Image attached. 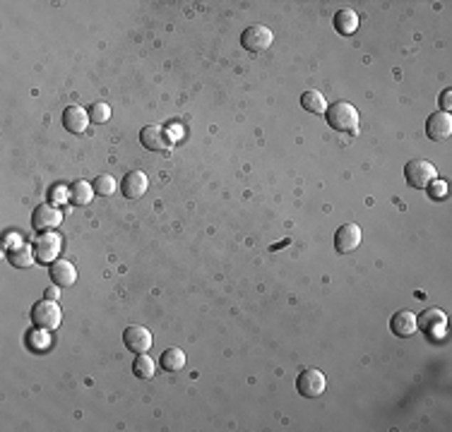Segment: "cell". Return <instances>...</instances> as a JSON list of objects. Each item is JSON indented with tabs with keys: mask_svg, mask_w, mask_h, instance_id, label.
Segmentation results:
<instances>
[{
	"mask_svg": "<svg viewBox=\"0 0 452 432\" xmlns=\"http://www.w3.org/2000/svg\"><path fill=\"white\" fill-rule=\"evenodd\" d=\"M34 255L36 262L53 264L56 257L61 255V238L56 233H43V236L34 240Z\"/></svg>",
	"mask_w": 452,
	"mask_h": 432,
	"instance_id": "cell-9",
	"label": "cell"
},
{
	"mask_svg": "<svg viewBox=\"0 0 452 432\" xmlns=\"http://www.w3.org/2000/svg\"><path fill=\"white\" fill-rule=\"evenodd\" d=\"M31 320H34L36 327L43 329V332H56L63 322V313H61L58 303L43 298V301L36 303L34 310H31Z\"/></svg>",
	"mask_w": 452,
	"mask_h": 432,
	"instance_id": "cell-3",
	"label": "cell"
},
{
	"mask_svg": "<svg viewBox=\"0 0 452 432\" xmlns=\"http://www.w3.org/2000/svg\"><path fill=\"white\" fill-rule=\"evenodd\" d=\"M92 188L99 197H111L116 193V180H113L111 176H99V178H94Z\"/></svg>",
	"mask_w": 452,
	"mask_h": 432,
	"instance_id": "cell-23",
	"label": "cell"
},
{
	"mask_svg": "<svg viewBox=\"0 0 452 432\" xmlns=\"http://www.w3.org/2000/svg\"><path fill=\"white\" fill-rule=\"evenodd\" d=\"M426 190H429V195L433 197V200H445V197H448V183L441 180V178L433 180Z\"/></svg>",
	"mask_w": 452,
	"mask_h": 432,
	"instance_id": "cell-25",
	"label": "cell"
},
{
	"mask_svg": "<svg viewBox=\"0 0 452 432\" xmlns=\"http://www.w3.org/2000/svg\"><path fill=\"white\" fill-rule=\"evenodd\" d=\"M51 279H53L56 286L65 288V286H73L78 281V269H75L73 262H68V259H56V262L51 264Z\"/></svg>",
	"mask_w": 452,
	"mask_h": 432,
	"instance_id": "cell-16",
	"label": "cell"
},
{
	"mask_svg": "<svg viewBox=\"0 0 452 432\" xmlns=\"http://www.w3.org/2000/svg\"><path fill=\"white\" fill-rule=\"evenodd\" d=\"M140 142L149 151H167L174 147L171 132L164 125H144L142 132H140Z\"/></svg>",
	"mask_w": 452,
	"mask_h": 432,
	"instance_id": "cell-6",
	"label": "cell"
},
{
	"mask_svg": "<svg viewBox=\"0 0 452 432\" xmlns=\"http://www.w3.org/2000/svg\"><path fill=\"white\" fill-rule=\"evenodd\" d=\"M162 367L164 370H169V372H178V370H183L186 367V353L181 351V348H176V346H171L167 348V351L162 353Z\"/></svg>",
	"mask_w": 452,
	"mask_h": 432,
	"instance_id": "cell-18",
	"label": "cell"
},
{
	"mask_svg": "<svg viewBox=\"0 0 452 432\" xmlns=\"http://www.w3.org/2000/svg\"><path fill=\"white\" fill-rule=\"evenodd\" d=\"M441 106H443L445 113H450V108H452V92L450 89H445V92L441 94Z\"/></svg>",
	"mask_w": 452,
	"mask_h": 432,
	"instance_id": "cell-26",
	"label": "cell"
},
{
	"mask_svg": "<svg viewBox=\"0 0 452 432\" xmlns=\"http://www.w3.org/2000/svg\"><path fill=\"white\" fill-rule=\"evenodd\" d=\"M325 118H327L330 128L337 132H352L356 135V128H359V111L349 104V101H335L332 106H327L325 111Z\"/></svg>",
	"mask_w": 452,
	"mask_h": 432,
	"instance_id": "cell-1",
	"label": "cell"
},
{
	"mask_svg": "<svg viewBox=\"0 0 452 432\" xmlns=\"http://www.w3.org/2000/svg\"><path fill=\"white\" fill-rule=\"evenodd\" d=\"M92 195H97V193H94V188L89 185V183L75 180L73 188H70V193H68V200H70V205H75V207H85L92 202Z\"/></svg>",
	"mask_w": 452,
	"mask_h": 432,
	"instance_id": "cell-17",
	"label": "cell"
},
{
	"mask_svg": "<svg viewBox=\"0 0 452 432\" xmlns=\"http://www.w3.org/2000/svg\"><path fill=\"white\" fill-rule=\"evenodd\" d=\"M390 329L392 334L402 336V339H409V336L416 334V315H414L411 310H399V313L392 315Z\"/></svg>",
	"mask_w": 452,
	"mask_h": 432,
	"instance_id": "cell-15",
	"label": "cell"
},
{
	"mask_svg": "<svg viewBox=\"0 0 452 432\" xmlns=\"http://www.w3.org/2000/svg\"><path fill=\"white\" fill-rule=\"evenodd\" d=\"M335 29L340 34H354L359 29V15L354 10H340L335 15Z\"/></svg>",
	"mask_w": 452,
	"mask_h": 432,
	"instance_id": "cell-21",
	"label": "cell"
},
{
	"mask_svg": "<svg viewBox=\"0 0 452 432\" xmlns=\"http://www.w3.org/2000/svg\"><path fill=\"white\" fill-rule=\"evenodd\" d=\"M296 389H298V394H301V396L315 399V396H320L325 389H327V379H325V374L320 370L310 367V370H303L301 374H298Z\"/></svg>",
	"mask_w": 452,
	"mask_h": 432,
	"instance_id": "cell-7",
	"label": "cell"
},
{
	"mask_svg": "<svg viewBox=\"0 0 452 432\" xmlns=\"http://www.w3.org/2000/svg\"><path fill=\"white\" fill-rule=\"evenodd\" d=\"M89 118H92V123H99V125L108 123V120H111V106L104 104V101H97V104H92Z\"/></svg>",
	"mask_w": 452,
	"mask_h": 432,
	"instance_id": "cell-24",
	"label": "cell"
},
{
	"mask_svg": "<svg viewBox=\"0 0 452 432\" xmlns=\"http://www.w3.org/2000/svg\"><path fill=\"white\" fill-rule=\"evenodd\" d=\"M89 111H85L82 106L73 104L68 106L65 111H63V128L68 132H73V135H82L87 128H89Z\"/></svg>",
	"mask_w": 452,
	"mask_h": 432,
	"instance_id": "cell-13",
	"label": "cell"
},
{
	"mask_svg": "<svg viewBox=\"0 0 452 432\" xmlns=\"http://www.w3.org/2000/svg\"><path fill=\"white\" fill-rule=\"evenodd\" d=\"M272 41H275V34H272V29H267L265 24H251L243 34H241V43L251 50V53H263L272 46Z\"/></svg>",
	"mask_w": 452,
	"mask_h": 432,
	"instance_id": "cell-5",
	"label": "cell"
},
{
	"mask_svg": "<svg viewBox=\"0 0 452 432\" xmlns=\"http://www.w3.org/2000/svg\"><path fill=\"white\" fill-rule=\"evenodd\" d=\"M301 106L308 113H315V116H322V113L327 111V101H325L322 94L315 92V89H308V92L301 94Z\"/></svg>",
	"mask_w": 452,
	"mask_h": 432,
	"instance_id": "cell-19",
	"label": "cell"
},
{
	"mask_svg": "<svg viewBox=\"0 0 452 432\" xmlns=\"http://www.w3.org/2000/svg\"><path fill=\"white\" fill-rule=\"evenodd\" d=\"M132 372H135V377H140V379H152L157 372L154 360H152L147 353H137L135 363H132Z\"/></svg>",
	"mask_w": 452,
	"mask_h": 432,
	"instance_id": "cell-22",
	"label": "cell"
},
{
	"mask_svg": "<svg viewBox=\"0 0 452 432\" xmlns=\"http://www.w3.org/2000/svg\"><path fill=\"white\" fill-rule=\"evenodd\" d=\"M56 298H58V286H51L46 291V301H56Z\"/></svg>",
	"mask_w": 452,
	"mask_h": 432,
	"instance_id": "cell-27",
	"label": "cell"
},
{
	"mask_svg": "<svg viewBox=\"0 0 452 432\" xmlns=\"http://www.w3.org/2000/svg\"><path fill=\"white\" fill-rule=\"evenodd\" d=\"M147 188H149V178L144 176L142 171H130V173L123 178V183H120V190H123V195L128 197V200L144 197Z\"/></svg>",
	"mask_w": 452,
	"mask_h": 432,
	"instance_id": "cell-14",
	"label": "cell"
},
{
	"mask_svg": "<svg viewBox=\"0 0 452 432\" xmlns=\"http://www.w3.org/2000/svg\"><path fill=\"white\" fill-rule=\"evenodd\" d=\"M8 259H10L12 266H20V269H27V266L34 264V259H36L34 247H29V245H17V247H12Z\"/></svg>",
	"mask_w": 452,
	"mask_h": 432,
	"instance_id": "cell-20",
	"label": "cell"
},
{
	"mask_svg": "<svg viewBox=\"0 0 452 432\" xmlns=\"http://www.w3.org/2000/svg\"><path fill=\"white\" fill-rule=\"evenodd\" d=\"M123 344L128 346L132 353H147L152 348L149 329L140 327V324H130V327L123 332Z\"/></svg>",
	"mask_w": 452,
	"mask_h": 432,
	"instance_id": "cell-12",
	"label": "cell"
},
{
	"mask_svg": "<svg viewBox=\"0 0 452 432\" xmlns=\"http://www.w3.org/2000/svg\"><path fill=\"white\" fill-rule=\"evenodd\" d=\"M426 135L433 142H443V139H448L452 135V118L450 113L445 111H436L433 116L426 120Z\"/></svg>",
	"mask_w": 452,
	"mask_h": 432,
	"instance_id": "cell-10",
	"label": "cell"
},
{
	"mask_svg": "<svg viewBox=\"0 0 452 432\" xmlns=\"http://www.w3.org/2000/svg\"><path fill=\"white\" fill-rule=\"evenodd\" d=\"M61 209L53 205H39L34 209V216H31V224H34L36 231H53V228L61 226Z\"/></svg>",
	"mask_w": 452,
	"mask_h": 432,
	"instance_id": "cell-11",
	"label": "cell"
},
{
	"mask_svg": "<svg viewBox=\"0 0 452 432\" xmlns=\"http://www.w3.org/2000/svg\"><path fill=\"white\" fill-rule=\"evenodd\" d=\"M404 178L411 188L426 190L433 180H438V168L431 161H426V158H411L404 166Z\"/></svg>",
	"mask_w": 452,
	"mask_h": 432,
	"instance_id": "cell-2",
	"label": "cell"
},
{
	"mask_svg": "<svg viewBox=\"0 0 452 432\" xmlns=\"http://www.w3.org/2000/svg\"><path fill=\"white\" fill-rule=\"evenodd\" d=\"M445 329H448V315L438 308L424 310V313L416 317V332L426 334L429 339H441Z\"/></svg>",
	"mask_w": 452,
	"mask_h": 432,
	"instance_id": "cell-4",
	"label": "cell"
},
{
	"mask_svg": "<svg viewBox=\"0 0 452 432\" xmlns=\"http://www.w3.org/2000/svg\"><path fill=\"white\" fill-rule=\"evenodd\" d=\"M361 238H364V233H361V226L356 224H342L337 228L335 233V250L342 252V255H347V252H354L356 247L361 245Z\"/></svg>",
	"mask_w": 452,
	"mask_h": 432,
	"instance_id": "cell-8",
	"label": "cell"
}]
</instances>
